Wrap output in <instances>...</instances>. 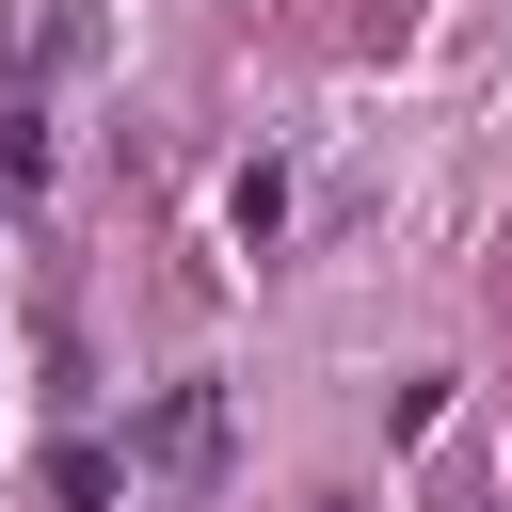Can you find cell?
I'll use <instances>...</instances> for the list:
<instances>
[{"mask_svg":"<svg viewBox=\"0 0 512 512\" xmlns=\"http://www.w3.org/2000/svg\"><path fill=\"white\" fill-rule=\"evenodd\" d=\"M144 448H160L176 480H208V464H224V400H208V384H176V400L144 416Z\"/></svg>","mask_w":512,"mask_h":512,"instance_id":"cell-1","label":"cell"},{"mask_svg":"<svg viewBox=\"0 0 512 512\" xmlns=\"http://www.w3.org/2000/svg\"><path fill=\"white\" fill-rule=\"evenodd\" d=\"M304 512H368V496H304Z\"/></svg>","mask_w":512,"mask_h":512,"instance_id":"cell-2","label":"cell"}]
</instances>
